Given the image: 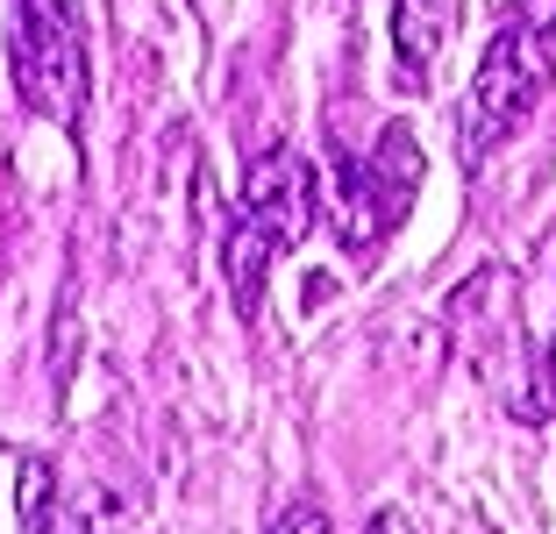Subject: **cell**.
<instances>
[{
  "instance_id": "cell-1",
  "label": "cell",
  "mask_w": 556,
  "mask_h": 534,
  "mask_svg": "<svg viewBox=\"0 0 556 534\" xmlns=\"http://www.w3.org/2000/svg\"><path fill=\"white\" fill-rule=\"evenodd\" d=\"M314 207H321V186L293 150H271V157L250 164L236 214H229V236H222V271H229L236 314L264 307V278H271V264L286 250H300V236L314 228Z\"/></svg>"
},
{
  "instance_id": "cell-2",
  "label": "cell",
  "mask_w": 556,
  "mask_h": 534,
  "mask_svg": "<svg viewBox=\"0 0 556 534\" xmlns=\"http://www.w3.org/2000/svg\"><path fill=\"white\" fill-rule=\"evenodd\" d=\"M556 86V0H521L514 22L485 43L471 72V100H464V164H478L485 150H500L528 114L542 107V93Z\"/></svg>"
},
{
  "instance_id": "cell-3",
  "label": "cell",
  "mask_w": 556,
  "mask_h": 534,
  "mask_svg": "<svg viewBox=\"0 0 556 534\" xmlns=\"http://www.w3.org/2000/svg\"><path fill=\"white\" fill-rule=\"evenodd\" d=\"M8 58H15V93L29 100V114H43L58 129H79L86 93H93L79 0H15Z\"/></svg>"
},
{
  "instance_id": "cell-4",
  "label": "cell",
  "mask_w": 556,
  "mask_h": 534,
  "mask_svg": "<svg viewBox=\"0 0 556 534\" xmlns=\"http://www.w3.org/2000/svg\"><path fill=\"white\" fill-rule=\"evenodd\" d=\"M421 178H428V157H421V143H414V129L407 122H386L371 157H364V186H371V207H378V228H386V236H400V221L414 214Z\"/></svg>"
},
{
  "instance_id": "cell-5",
  "label": "cell",
  "mask_w": 556,
  "mask_h": 534,
  "mask_svg": "<svg viewBox=\"0 0 556 534\" xmlns=\"http://www.w3.org/2000/svg\"><path fill=\"white\" fill-rule=\"evenodd\" d=\"M457 29V0H393V58H400V86L421 93L435 58L450 50Z\"/></svg>"
},
{
  "instance_id": "cell-6",
  "label": "cell",
  "mask_w": 556,
  "mask_h": 534,
  "mask_svg": "<svg viewBox=\"0 0 556 534\" xmlns=\"http://www.w3.org/2000/svg\"><path fill=\"white\" fill-rule=\"evenodd\" d=\"M22 527L29 534H58V506H50V463L29 456L22 463Z\"/></svg>"
},
{
  "instance_id": "cell-7",
  "label": "cell",
  "mask_w": 556,
  "mask_h": 534,
  "mask_svg": "<svg viewBox=\"0 0 556 534\" xmlns=\"http://www.w3.org/2000/svg\"><path fill=\"white\" fill-rule=\"evenodd\" d=\"M271 534H328V513L314 499H300V506H286V513L271 520Z\"/></svg>"
},
{
  "instance_id": "cell-8",
  "label": "cell",
  "mask_w": 556,
  "mask_h": 534,
  "mask_svg": "<svg viewBox=\"0 0 556 534\" xmlns=\"http://www.w3.org/2000/svg\"><path fill=\"white\" fill-rule=\"evenodd\" d=\"M542 378H549V392H556V342H549V364H542Z\"/></svg>"
}]
</instances>
